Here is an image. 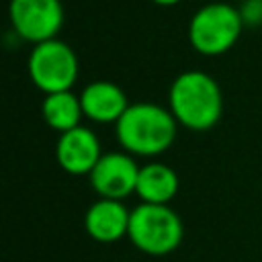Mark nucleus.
<instances>
[{
    "label": "nucleus",
    "instance_id": "obj_6",
    "mask_svg": "<svg viewBox=\"0 0 262 262\" xmlns=\"http://www.w3.org/2000/svg\"><path fill=\"white\" fill-rule=\"evenodd\" d=\"M10 23L29 43L55 39L63 25V6L59 0H10Z\"/></svg>",
    "mask_w": 262,
    "mask_h": 262
},
{
    "label": "nucleus",
    "instance_id": "obj_7",
    "mask_svg": "<svg viewBox=\"0 0 262 262\" xmlns=\"http://www.w3.org/2000/svg\"><path fill=\"white\" fill-rule=\"evenodd\" d=\"M88 176L94 192L100 194V199L121 201L137 190L139 166L129 154L108 151L102 154V158Z\"/></svg>",
    "mask_w": 262,
    "mask_h": 262
},
{
    "label": "nucleus",
    "instance_id": "obj_8",
    "mask_svg": "<svg viewBox=\"0 0 262 262\" xmlns=\"http://www.w3.org/2000/svg\"><path fill=\"white\" fill-rule=\"evenodd\" d=\"M55 158L61 170H66L68 174L74 176L90 174L98 164V160L102 158L100 141L92 129L80 125L59 135L55 145Z\"/></svg>",
    "mask_w": 262,
    "mask_h": 262
},
{
    "label": "nucleus",
    "instance_id": "obj_5",
    "mask_svg": "<svg viewBox=\"0 0 262 262\" xmlns=\"http://www.w3.org/2000/svg\"><path fill=\"white\" fill-rule=\"evenodd\" d=\"M29 76L45 94L66 92L78 78V59L70 45L51 39L33 47L29 55Z\"/></svg>",
    "mask_w": 262,
    "mask_h": 262
},
{
    "label": "nucleus",
    "instance_id": "obj_1",
    "mask_svg": "<svg viewBox=\"0 0 262 262\" xmlns=\"http://www.w3.org/2000/svg\"><path fill=\"white\" fill-rule=\"evenodd\" d=\"M223 96L219 84L201 70L180 74L170 88V113L192 131H207L221 119Z\"/></svg>",
    "mask_w": 262,
    "mask_h": 262
},
{
    "label": "nucleus",
    "instance_id": "obj_13",
    "mask_svg": "<svg viewBox=\"0 0 262 262\" xmlns=\"http://www.w3.org/2000/svg\"><path fill=\"white\" fill-rule=\"evenodd\" d=\"M156 4H160V6H174V4H178L180 0H154Z\"/></svg>",
    "mask_w": 262,
    "mask_h": 262
},
{
    "label": "nucleus",
    "instance_id": "obj_9",
    "mask_svg": "<svg viewBox=\"0 0 262 262\" xmlns=\"http://www.w3.org/2000/svg\"><path fill=\"white\" fill-rule=\"evenodd\" d=\"M129 219L131 211L115 199H98L86 211V231L92 239L100 244L119 242L129 233Z\"/></svg>",
    "mask_w": 262,
    "mask_h": 262
},
{
    "label": "nucleus",
    "instance_id": "obj_4",
    "mask_svg": "<svg viewBox=\"0 0 262 262\" xmlns=\"http://www.w3.org/2000/svg\"><path fill=\"white\" fill-rule=\"evenodd\" d=\"M242 14L225 2L205 4L188 25V41L203 55H221L242 35Z\"/></svg>",
    "mask_w": 262,
    "mask_h": 262
},
{
    "label": "nucleus",
    "instance_id": "obj_11",
    "mask_svg": "<svg viewBox=\"0 0 262 262\" xmlns=\"http://www.w3.org/2000/svg\"><path fill=\"white\" fill-rule=\"evenodd\" d=\"M139 199L149 205H166L178 192V176L176 172L160 162H151L139 168L137 190Z\"/></svg>",
    "mask_w": 262,
    "mask_h": 262
},
{
    "label": "nucleus",
    "instance_id": "obj_2",
    "mask_svg": "<svg viewBox=\"0 0 262 262\" xmlns=\"http://www.w3.org/2000/svg\"><path fill=\"white\" fill-rule=\"evenodd\" d=\"M178 121L170 111L154 102H135L115 123L119 143L137 156H158L176 137Z\"/></svg>",
    "mask_w": 262,
    "mask_h": 262
},
{
    "label": "nucleus",
    "instance_id": "obj_3",
    "mask_svg": "<svg viewBox=\"0 0 262 262\" xmlns=\"http://www.w3.org/2000/svg\"><path fill=\"white\" fill-rule=\"evenodd\" d=\"M182 221L168 205H137L131 211L127 237L149 256H166L182 242Z\"/></svg>",
    "mask_w": 262,
    "mask_h": 262
},
{
    "label": "nucleus",
    "instance_id": "obj_10",
    "mask_svg": "<svg viewBox=\"0 0 262 262\" xmlns=\"http://www.w3.org/2000/svg\"><path fill=\"white\" fill-rule=\"evenodd\" d=\"M80 102L84 117L96 123H117L129 108L127 96L121 90V86L106 80L88 84L80 94Z\"/></svg>",
    "mask_w": 262,
    "mask_h": 262
},
{
    "label": "nucleus",
    "instance_id": "obj_12",
    "mask_svg": "<svg viewBox=\"0 0 262 262\" xmlns=\"http://www.w3.org/2000/svg\"><path fill=\"white\" fill-rule=\"evenodd\" d=\"M41 111H43L45 123L59 133H66V131L80 127V119L84 115L80 98L76 94H72L70 90L45 94Z\"/></svg>",
    "mask_w": 262,
    "mask_h": 262
}]
</instances>
